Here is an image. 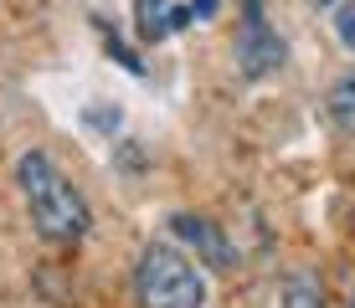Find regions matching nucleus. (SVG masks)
<instances>
[{"label":"nucleus","mask_w":355,"mask_h":308,"mask_svg":"<svg viewBox=\"0 0 355 308\" xmlns=\"http://www.w3.org/2000/svg\"><path fill=\"white\" fill-rule=\"evenodd\" d=\"M16 185H21V195H26V206H31V226L42 231L46 242H83L88 237V226H93L88 206H83V195L62 180V170L42 150L16 159Z\"/></svg>","instance_id":"nucleus-1"},{"label":"nucleus","mask_w":355,"mask_h":308,"mask_svg":"<svg viewBox=\"0 0 355 308\" xmlns=\"http://www.w3.org/2000/svg\"><path fill=\"white\" fill-rule=\"evenodd\" d=\"M134 293H139V308H201L206 303V282L196 273V262L170 242H150L139 252Z\"/></svg>","instance_id":"nucleus-2"},{"label":"nucleus","mask_w":355,"mask_h":308,"mask_svg":"<svg viewBox=\"0 0 355 308\" xmlns=\"http://www.w3.org/2000/svg\"><path fill=\"white\" fill-rule=\"evenodd\" d=\"M288 62V46L284 36L268 26L263 16V0H242V31H237V72L242 78H268V72H278Z\"/></svg>","instance_id":"nucleus-3"},{"label":"nucleus","mask_w":355,"mask_h":308,"mask_svg":"<svg viewBox=\"0 0 355 308\" xmlns=\"http://www.w3.org/2000/svg\"><path fill=\"white\" fill-rule=\"evenodd\" d=\"M170 231H175V237L186 242L206 267H216V273H232V267H237V252H232V242L222 237V226H216V221L180 211V216H170Z\"/></svg>","instance_id":"nucleus-4"},{"label":"nucleus","mask_w":355,"mask_h":308,"mask_svg":"<svg viewBox=\"0 0 355 308\" xmlns=\"http://www.w3.org/2000/svg\"><path fill=\"white\" fill-rule=\"evenodd\" d=\"M329 118H335L340 134H355V72L335 82V93H329Z\"/></svg>","instance_id":"nucleus-5"},{"label":"nucleus","mask_w":355,"mask_h":308,"mask_svg":"<svg viewBox=\"0 0 355 308\" xmlns=\"http://www.w3.org/2000/svg\"><path fill=\"white\" fill-rule=\"evenodd\" d=\"M284 308H324V288L314 273H293L284 282Z\"/></svg>","instance_id":"nucleus-6"},{"label":"nucleus","mask_w":355,"mask_h":308,"mask_svg":"<svg viewBox=\"0 0 355 308\" xmlns=\"http://www.w3.org/2000/svg\"><path fill=\"white\" fill-rule=\"evenodd\" d=\"M93 21H98V16H93ZM98 31H103V46H108V57H114V62H119V67H124V72H134V78H144V62L134 57V52H129L124 42H119L114 31H108V21H98Z\"/></svg>","instance_id":"nucleus-7"},{"label":"nucleus","mask_w":355,"mask_h":308,"mask_svg":"<svg viewBox=\"0 0 355 308\" xmlns=\"http://www.w3.org/2000/svg\"><path fill=\"white\" fill-rule=\"evenodd\" d=\"M165 6H170V0H134V21H139V36H144V42H155V26H160Z\"/></svg>","instance_id":"nucleus-8"},{"label":"nucleus","mask_w":355,"mask_h":308,"mask_svg":"<svg viewBox=\"0 0 355 308\" xmlns=\"http://www.w3.org/2000/svg\"><path fill=\"white\" fill-rule=\"evenodd\" d=\"M335 36L355 52V6H340V10H335Z\"/></svg>","instance_id":"nucleus-9"},{"label":"nucleus","mask_w":355,"mask_h":308,"mask_svg":"<svg viewBox=\"0 0 355 308\" xmlns=\"http://www.w3.org/2000/svg\"><path fill=\"white\" fill-rule=\"evenodd\" d=\"M191 10H196V16H201V21H206V16H216V0H196Z\"/></svg>","instance_id":"nucleus-10"},{"label":"nucleus","mask_w":355,"mask_h":308,"mask_svg":"<svg viewBox=\"0 0 355 308\" xmlns=\"http://www.w3.org/2000/svg\"><path fill=\"white\" fill-rule=\"evenodd\" d=\"M320 6H335V0H320Z\"/></svg>","instance_id":"nucleus-11"},{"label":"nucleus","mask_w":355,"mask_h":308,"mask_svg":"<svg viewBox=\"0 0 355 308\" xmlns=\"http://www.w3.org/2000/svg\"><path fill=\"white\" fill-rule=\"evenodd\" d=\"M350 308H355V303H350Z\"/></svg>","instance_id":"nucleus-12"}]
</instances>
